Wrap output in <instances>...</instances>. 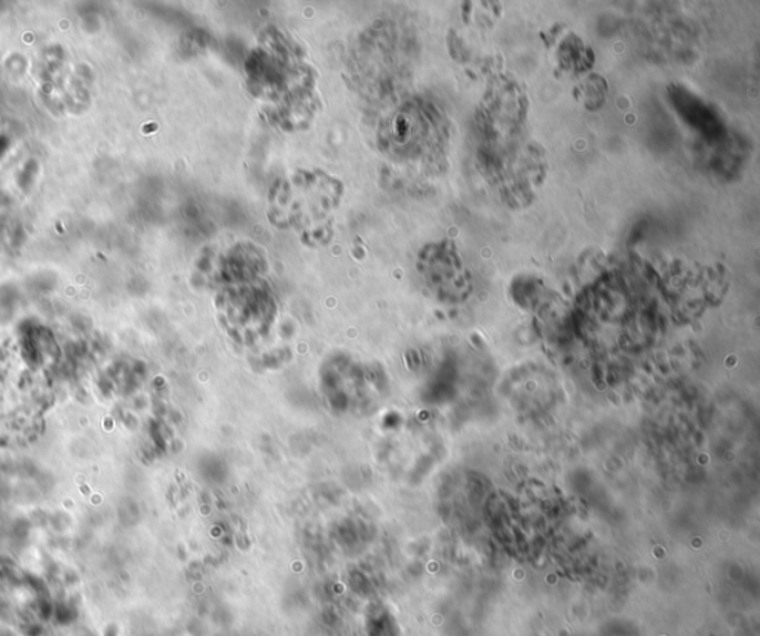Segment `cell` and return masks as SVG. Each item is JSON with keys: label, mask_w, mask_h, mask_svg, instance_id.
Segmentation results:
<instances>
[{"label": "cell", "mask_w": 760, "mask_h": 636, "mask_svg": "<svg viewBox=\"0 0 760 636\" xmlns=\"http://www.w3.org/2000/svg\"><path fill=\"white\" fill-rule=\"evenodd\" d=\"M342 183L322 172L297 170L270 193V219L305 239L321 242L331 234L342 198Z\"/></svg>", "instance_id": "obj_1"}]
</instances>
